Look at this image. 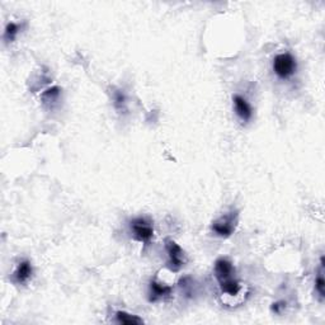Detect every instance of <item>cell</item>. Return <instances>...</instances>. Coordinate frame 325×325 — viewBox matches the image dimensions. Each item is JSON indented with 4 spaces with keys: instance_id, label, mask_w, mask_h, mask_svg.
I'll use <instances>...</instances> for the list:
<instances>
[{
    "instance_id": "1",
    "label": "cell",
    "mask_w": 325,
    "mask_h": 325,
    "mask_svg": "<svg viewBox=\"0 0 325 325\" xmlns=\"http://www.w3.org/2000/svg\"><path fill=\"white\" fill-rule=\"evenodd\" d=\"M273 71L279 79H288L296 71V60L290 54L277 55L273 60Z\"/></svg>"
},
{
    "instance_id": "2",
    "label": "cell",
    "mask_w": 325,
    "mask_h": 325,
    "mask_svg": "<svg viewBox=\"0 0 325 325\" xmlns=\"http://www.w3.org/2000/svg\"><path fill=\"white\" fill-rule=\"evenodd\" d=\"M131 231L133 234V238L141 243H149L154 235V228H152L151 221H149L145 217H137L130 222Z\"/></svg>"
},
{
    "instance_id": "3",
    "label": "cell",
    "mask_w": 325,
    "mask_h": 325,
    "mask_svg": "<svg viewBox=\"0 0 325 325\" xmlns=\"http://www.w3.org/2000/svg\"><path fill=\"white\" fill-rule=\"evenodd\" d=\"M236 222H238V212H230L212 222L211 229L216 235L221 238H228L235 231Z\"/></svg>"
},
{
    "instance_id": "4",
    "label": "cell",
    "mask_w": 325,
    "mask_h": 325,
    "mask_svg": "<svg viewBox=\"0 0 325 325\" xmlns=\"http://www.w3.org/2000/svg\"><path fill=\"white\" fill-rule=\"evenodd\" d=\"M166 249L169 257L168 267L171 268V271L178 272L182 267L185 266V252L172 239H167L166 240Z\"/></svg>"
},
{
    "instance_id": "5",
    "label": "cell",
    "mask_w": 325,
    "mask_h": 325,
    "mask_svg": "<svg viewBox=\"0 0 325 325\" xmlns=\"http://www.w3.org/2000/svg\"><path fill=\"white\" fill-rule=\"evenodd\" d=\"M235 272L233 263L226 258H219L215 262V274L219 282L225 281V279L233 278V274Z\"/></svg>"
},
{
    "instance_id": "6",
    "label": "cell",
    "mask_w": 325,
    "mask_h": 325,
    "mask_svg": "<svg viewBox=\"0 0 325 325\" xmlns=\"http://www.w3.org/2000/svg\"><path fill=\"white\" fill-rule=\"evenodd\" d=\"M233 102H234V107H235V112L236 114H238L239 118L244 122L249 121V119L252 118L253 111L250 104L248 103V100L244 97H241V95L235 94L233 97Z\"/></svg>"
},
{
    "instance_id": "7",
    "label": "cell",
    "mask_w": 325,
    "mask_h": 325,
    "mask_svg": "<svg viewBox=\"0 0 325 325\" xmlns=\"http://www.w3.org/2000/svg\"><path fill=\"white\" fill-rule=\"evenodd\" d=\"M32 276V266H31L30 260H22L17 267L14 272V281L17 283H25Z\"/></svg>"
},
{
    "instance_id": "8",
    "label": "cell",
    "mask_w": 325,
    "mask_h": 325,
    "mask_svg": "<svg viewBox=\"0 0 325 325\" xmlns=\"http://www.w3.org/2000/svg\"><path fill=\"white\" fill-rule=\"evenodd\" d=\"M172 287L167 284H161L156 281H151L150 283V301H156L161 297L171 295Z\"/></svg>"
},
{
    "instance_id": "9",
    "label": "cell",
    "mask_w": 325,
    "mask_h": 325,
    "mask_svg": "<svg viewBox=\"0 0 325 325\" xmlns=\"http://www.w3.org/2000/svg\"><path fill=\"white\" fill-rule=\"evenodd\" d=\"M219 283L222 292L228 293L230 296H236L239 293V291H240V283L234 278L225 279V281L219 282Z\"/></svg>"
},
{
    "instance_id": "10",
    "label": "cell",
    "mask_w": 325,
    "mask_h": 325,
    "mask_svg": "<svg viewBox=\"0 0 325 325\" xmlns=\"http://www.w3.org/2000/svg\"><path fill=\"white\" fill-rule=\"evenodd\" d=\"M113 104L114 108L119 112V113H125L127 111V98L126 94L122 90H116L113 92Z\"/></svg>"
},
{
    "instance_id": "11",
    "label": "cell",
    "mask_w": 325,
    "mask_h": 325,
    "mask_svg": "<svg viewBox=\"0 0 325 325\" xmlns=\"http://www.w3.org/2000/svg\"><path fill=\"white\" fill-rule=\"evenodd\" d=\"M116 319H117V322H119V324H142L144 322V320L141 319V317L136 316V315H132V314H128V312L126 311H117L116 312Z\"/></svg>"
},
{
    "instance_id": "12",
    "label": "cell",
    "mask_w": 325,
    "mask_h": 325,
    "mask_svg": "<svg viewBox=\"0 0 325 325\" xmlns=\"http://www.w3.org/2000/svg\"><path fill=\"white\" fill-rule=\"evenodd\" d=\"M60 94H61V89L59 87H52L42 94V100L45 104H54L59 100Z\"/></svg>"
},
{
    "instance_id": "13",
    "label": "cell",
    "mask_w": 325,
    "mask_h": 325,
    "mask_svg": "<svg viewBox=\"0 0 325 325\" xmlns=\"http://www.w3.org/2000/svg\"><path fill=\"white\" fill-rule=\"evenodd\" d=\"M19 30H21V26L17 25V23H8L6 27V31H4V40H6V42H13L14 40H16L17 35L19 33Z\"/></svg>"
},
{
    "instance_id": "14",
    "label": "cell",
    "mask_w": 325,
    "mask_h": 325,
    "mask_svg": "<svg viewBox=\"0 0 325 325\" xmlns=\"http://www.w3.org/2000/svg\"><path fill=\"white\" fill-rule=\"evenodd\" d=\"M315 288H316L317 293H319L320 298L321 300H324V296H325V281H324V277H322V274L320 273L319 276H317L316 281H315Z\"/></svg>"
},
{
    "instance_id": "15",
    "label": "cell",
    "mask_w": 325,
    "mask_h": 325,
    "mask_svg": "<svg viewBox=\"0 0 325 325\" xmlns=\"http://www.w3.org/2000/svg\"><path fill=\"white\" fill-rule=\"evenodd\" d=\"M284 305H286V303H284V302H276V303H273V306H272V310H273L274 312H279V311H281L282 307L284 306Z\"/></svg>"
}]
</instances>
